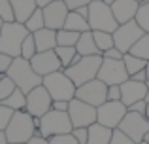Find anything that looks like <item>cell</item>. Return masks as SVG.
<instances>
[{
    "label": "cell",
    "mask_w": 149,
    "mask_h": 144,
    "mask_svg": "<svg viewBox=\"0 0 149 144\" xmlns=\"http://www.w3.org/2000/svg\"><path fill=\"white\" fill-rule=\"evenodd\" d=\"M15 89H17V85L13 84V80H11L10 76H6V74H4L2 80H0V103H2L4 99H8V97L15 91Z\"/></svg>",
    "instance_id": "obj_33"
},
{
    "label": "cell",
    "mask_w": 149,
    "mask_h": 144,
    "mask_svg": "<svg viewBox=\"0 0 149 144\" xmlns=\"http://www.w3.org/2000/svg\"><path fill=\"white\" fill-rule=\"evenodd\" d=\"M36 53H38V49H36L34 36H32V34H29V36L25 38V42H23V46H21V57H23V59H26V61H30Z\"/></svg>",
    "instance_id": "obj_31"
},
{
    "label": "cell",
    "mask_w": 149,
    "mask_h": 144,
    "mask_svg": "<svg viewBox=\"0 0 149 144\" xmlns=\"http://www.w3.org/2000/svg\"><path fill=\"white\" fill-rule=\"evenodd\" d=\"M8 144H11V142H8Z\"/></svg>",
    "instance_id": "obj_59"
},
{
    "label": "cell",
    "mask_w": 149,
    "mask_h": 144,
    "mask_svg": "<svg viewBox=\"0 0 149 144\" xmlns=\"http://www.w3.org/2000/svg\"><path fill=\"white\" fill-rule=\"evenodd\" d=\"M93 0H64V4L68 6V10L72 11V10H77V8H81V6H89Z\"/></svg>",
    "instance_id": "obj_40"
},
{
    "label": "cell",
    "mask_w": 149,
    "mask_h": 144,
    "mask_svg": "<svg viewBox=\"0 0 149 144\" xmlns=\"http://www.w3.org/2000/svg\"><path fill=\"white\" fill-rule=\"evenodd\" d=\"M2 76H4V74H0V80H2Z\"/></svg>",
    "instance_id": "obj_58"
},
{
    "label": "cell",
    "mask_w": 149,
    "mask_h": 144,
    "mask_svg": "<svg viewBox=\"0 0 149 144\" xmlns=\"http://www.w3.org/2000/svg\"><path fill=\"white\" fill-rule=\"evenodd\" d=\"M89 29L91 30H102V32L113 34L119 27L117 19L113 17L111 6L104 0H93L89 4Z\"/></svg>",
    "instance_id": "obj_5"
},
{
    "label": "cell",
    "mask_w": 149,
    "mask_h": 144,
    "mask_svg": "<svg viewBox=\"0 0 149 144\" xmlns=\"http://www.w3.org/2000/svg\"><path fill=\"white\" fill-rule=\"evenodd\" d=\"M11 8H13L15 21L25 25L30 15L38 10V4H36V0H11Z\"/></svg>",
    "instance_id": "obj_19"
},
{
    "label": "cell",
    "mask_w": 149,
    "mask_h": 144,
    "mask_svg": "<svg viewBox=\"0 0 149 144\" xmlns=\"http://www.w3.org/2000/svg\"><path fill=\"white\" fill-rule=\"evenodd\" d=\"M47 93L51 95L53 100H64V103H70L72 99H76V85L64 74V70H58L53 74H47L44 76V81H42Z\"/></svg>",
    "instance_id": "obj_6"
},
{
    "label": "cell",
    "mask_w": 149,
    "mask_h": 144,
    "mask_svg": "<svg viewBox=\"0 0 149 144\" xmlns=\"http://www.w3.org/2000/svg\"><path fill=\"white\" fill-rule=\"evenodd\" d=\"M13 114H15V112L11 110V108L4 106V104L0 103V131H6V127L10 125V122H11V118H13Z\"/></svg>",
    "instance_id": "obj_35"
},
{
    "label": "cell",
    "mask_w": 149,
    "mask_h": 144,
    "mask_svg": "<svg viewBox=\"0 0 149 144\" xmlns=\"http://www.w3.org/2000/svg\"><path fill=\"white\" fill-rule=\"evenodd\" d=\"M130 55L138 57V59H143V61H149V32H146L134 46H132Z\"/></svg>",
    "instance_id": "obj_26"
},
{
    "label": "cell",
    "mask_w": 149,
    "mask_h": 144,
    "mask_svg": "<svg viewBox=\"0 0 149 144\" xmlns=\"http://www.w3.org/2000/svg\"><path fill=\"white\" fill-rule=\"evenodd\" d=\"M38 127L34 123V118L29 114V112L21 110V112H15L13 118H11L10 125L6 127V138L8 142L11 144H26L30 138L36 135Z\"/></svg>",
    "instance_id": "obj_3"
},
{
    "label": "cell",
    "mask_w": 149,
    "mask_h": 144,
    "mask_svg": "<svg viewBox=\"0 0 149 144\" xmlns=\"http://www.w3.org/2000/svg\"><path fill=\"white\" fill-rule=\"evenodd\" d=\"M117 129L121 133H125L128 138H132L136 144H140L149 131V119L143 114H136V112H127V116L123 118V122L119 123Z\"/></svg>",
    "instance_id": "obj_11"
},
{
    "label": "cell",
    "mask_w": 149,
    "mask_h": 144,
    "mask_svg": "<svg viewBox=\"0 0 149 144\" xmlns=\"http://www.w3.org/2000/svg\"><path fill=\"white\" fill-rule=\"evenodd\" d=\"M74 131V125L70 122V116L68 112H58V110H51L47 114H44L40 118V125H38V131L36 135L44 138H49L51 137H57V135H70Z\"/></svg>",
    "instance_id": "obj_4"
},
{
    "label": "cell",
    "mask_w": 149,
    "mask_h": 144,
    "mask_svg": "<svg viewBox=\"0 0 149 144\" xmlns=\"http://www.w3.org/2000/svg\"><path fill=\"white\" fill-rule=\"evenodd\" d=\"M119 87H121V103L127 108L132 106L134 103H138V100H146V97H147V84L127 80Z\"/></svg>",
    "instance_id": "obj_17"
},
{
    "label": "cell",
    "mask_w": 149,
    "mask_h": 144,
    "mask_svg": "<svg viewBox=\"0 0 149 144\" xmlns=\"http://www.w3.org/2000/svg\"><path fill=\"white\" fill-rule=\"evenodd\" d=\"M0 144H8V138H6V133L0 131Z\"/></svg>",
    "instance_id": "obj_49"
},
{
    "label": "cell",
    "mask_w": 149,
    "mask_h": 144,
    "mask_svg": "<svg viewBox=\"0 0 149 144\" xmlns=\"http://www.w3.org/2000/svg\"><path fill=\"white\" fill-rule=\"evenodd\" d=\"M93 38H95V44H96V48L100 49V53H106L108 49L115 48V44H113V34H109V32L93 30Z\"/></svg>",
    "instance_id": "obj_27"
},
{
    "label": "cell",
    "mask_w": 149,
    "mask_h": 144,
    "mask_svg": "<svg viewBox=\"0 0 149 144\" xmlns=\"http://www.w3.org/2000/svg\"><path fill=\"white\" fill-rule=\"evenodd\" d=\"M143 142H147V144H149V131L146 133V137H143Z\"/></svg>",
    "instance_id": "obj_50"
},
{
    "label": "cell",
    "mask_w": 149,
    "mask_h": 144,
    "mask_svg": "<svg viewBox=\"0 0 149 144\" xmlns=\"http://www.w3.org/2000/svg\"><path fill=\"white\" fill-rule=\"evenodd\" d=\"M77 13L81 15V17H85V19H89V6H81V8H77Z\"/></svg>",
    "instance_id": "obj_47"
},
{
    "label": "cell",
    "mask_w": 149,
    "mask_h": 144,
    "mask_svg": "<svg viewBox=\"0 0 149 144\" xmlns=\"http://www.w3.org/2000/svg\"><path fill=\"white\" fill-rule=\"evenodd\" d=\"M81 34L76 32V30H66L61 29L57 30V46H66V48H76L77 40H79Z\"/></svg>",
    "instance_id": "obj_28"
},
{
    "label": "cell",
    "mask_w": 149,
    "mask_h": 144,
    "mask_svg": "<svg viewBox=\"0 0 149 144\" xmlns=\"http://www.w3.org/2000/svg\"><path fill=\"white\" fill-rule=\"evenodd\" d=\"M146 100L149 103V81H147V97H146Z\"/></svg>",
    "instance_id": "obj_53"
},
{
    "label": "cell",
    "mask_w": 149,
    "mask_h": 144,
    "mask_svg": "<svg viewBox=\"0 0 149 144\" xmlns=\"http://www.w3.org/2000/svg\"><path fill=\"white\" fill-rule=\"evenodd\" d=\"M146 108H147V100H138L132 106H128V112H136V114H143L146 116Z\"/></svg>",
    "instance_id": "obj_42"
},
{
    "label": "cell",
    "mask_w": 149,
    "mask_h": 144,
    "mask_svg": "<svg viewBox=\"0 0 149 144\" xmlns=\"http://www.w3.org/2000/svg\"><path fill=\"white\" fill-rule=\"evenodd\" d=\"M53 110H58V112H68V103L64 100H53Z\"/></svg>",
    "instance_id": "obj_45"
},
{
    "label": "cell",
    "mask_w": 149,
    "mask_h": 144,
    "mask_svg": "<svg viewBox=\"0 0 149 144\" xmlns=\"http://www.w3.org/2000/svg\"><path fill=\"white\" fill-rule=\"evenodd\" d=\"M34 42H36L38 51H51L57 48V30L53 29H40L32 34Z\"/></svg>",
    "instance_id": "obj_20"
},
{
    "label": "cell",
    "mask_w": 149,
    "mask_h": 144,
    "mask_svg": "<svg viewBox=\"0 0 149 144\" xmlns=\"http://www.w3.org/2000/svg\"><path fill=\"white\" fill-rule=\"evenodd\" d=\"M30 65H32L34 72L40 74L42 78L47 76V74L62 70V65H61V61H58L55 49H51V51H38L36 55L30 59Z\"/></svg>",
    "instance_id": "obj_16"
},
{
    "label": "cell",
    "mask_w": 149,
    "mask_h": 144,
    "mask_svg": "<svg viewBox=\"0 0 149 144\" xmlns=\"http://www.w3.org/2000/svg\"><path fill=\"white\" fill-rule=\"evenodd\" d=\"M146 118L149 119V103H147V108H146Z\"/></svg>",
    "instance_id": "obj_51"
},
{
    "label": "cell",
    "mask_w": 149,
    "mask_h": 144,
    "mask_svg": "<svg viewBox=\"0 0 149 144\" xmlns=\"http://www.w3.org/2000/svg\"><path fill=\"white\" fill-rule=\"evenodd\" d=\"M130 80L140 81V84H147V72L146 70H140V72H136L134 76H130Z\"/></svg>",
    "instance_id": "obj_44"
},
{
    "label": "cell",
    "mask_w": 149,
    "mask_h": 144,
    "mask_svg": "<svg viewBox=\"0 0 149 144\" xmlns=\"http://www.w3.org/2000/svg\"><path fill=\"white\" fill-rule=\"evenodd\" d=\"M44 10V21H45V29H53V30H61L64 29L66 17H68L70 10L64 4V0H58V2L47 4Z\"/></svg>",
    "instance_id": "obj_15"
},
{
    "label": "cell",
    "mask_w": 149,
    "mask_h": 144,
    "mask_svg": "<svg viewBox=\"0 0 149 144\" xmlns=\"http://www.w3.org/2000/svg\"><path fill=\"white\" fill-rule=\"evenodd\" d=\"M29 30L23 23L11 21L4 23L2 30H0V53H6L10 57H21V46L25 38L29 36Z\"/></svg>",
    "instance_id": "obj_2"
},
{
    "label": "cell",
    "mask_w": 149,
    "mask_h": 144,
    "mask_svg": "<svg viewBox=\"0 0 149 144\" xmlns=\"http://www.w3.org/2000/svg\"><path fill=\"white\" fill-rule=\"evenodd\" d=\"M96 78L100 81H104L106 85H121L127 80H130L123 59L117 61V59H104V57H102V65Z\"/></svg>",
    "instance_id": "obj_10"
},
{
    "label": "cell",
    "mask_w": 149,
    "mask_h": 144,
    "mask_svg": "<svg viewBox=\"0 0 149 144\" xmlns=\"http://www.w3.org/2000/svg\"><path fill=\"white\" fill-rule=\"evenodd\" d=\"M143 34H146V30L136 23V19H132V21L123 23V25L117 27V30L113 32V44H115V48L119 49L123 55H127L132 49V46H134Z\"/></svg>",
    "instance_id": "obj_8"
},
{
    "label": "cell",
    "mask_w": 149,
    "mask_h": 144,
    "mask_svg": "<svg viewBox=\"0 0 149 144\" xmlns=\"http://www.w3.org/2000/svg\"><path fill=\"white\" fill-rule=\"evenodd\" d=\"M109 144H136L132 138H128L125 133H121L119 129H115L113 131V137H111V142Z\"/></svg>",
    "instance_id": "obj_37"
},
{
    "label": "cell",
    "mask_w": 149,
    "mask_h": 144,
    "mask_svg": "<svg viewBox=\"0 0 149 144\" xmlns=\"http://www.w3.org/2000/svg\"><path fill=\"white\" fill-rule=\"evenodd\" d=\"M64 29L66 30H76V32H87L89 29V21L85 17H81L79 13H77L76 10H72L68 13V17H66V23H64Z\"/></svg>",
    "instance_id": "obj_24"
},
{
    "label": "cell",
    "mask_w": 149,
    "mask_h": 144,
    "mask_svg": "<svg viewBox=\"0 0 149 144\" xmlns=\"http://www.w3.org/2000/svg\"><path fill=\"white\" fill-rule=\"evenodd\" d=\"M51 106H53V99H51V95L44 85H38L30 93H26L25 112H29L32 118H42L44 114H47L51 110Z\"/></svg>",
    "instance_id": "obj_13"
},
{
    "label": "cell",
    "mask_w": 149,
    "mask_h": 144,
    "mask_svg": "<svg viewBox=\"0 0 149 144\" xmlns=\"http://www.w3.org/2000/svg\"><path fill=\"white\" fill-rule=\"evenodd\" d=\"M76 51L79 57H91V55H102L100 49L96 48L95 38H93V30H87V32H81L79 40L76 44Z\"/></svg>",
    "instance_id": "obj_22"
},
{
    "label": "cell",
    "mask_w": 149,
    "mask_h": 144,
    "mask_svg": "<svg viewBox=\"0 0 149 144\" xmlns=\"http://www.w3.org/2000/svg\"><path fill=\"white\" fill-rule=\"evenodd\" d=\"M6 76H10L13 80V84L17 85V89H21L23 93H30L34 87L42 85V81H44V78L40 74L34 72L30 61L23 59V57H15Z\"/></svg>",
    "instance_id": "obj_1"
},
{
    "label": "cell",
    "mask_w": 149,
    "mask_h": 144,
    "mask_svg": "<svg viewBox=\"0 0 149 144\" xmlns=\"http://www.w3.org/2000/svg\"><path fill=\"white\" fill-rule=\"evenodd\" d=\"M53 2H58V0H36L38 8H45L47 4H53Z\"/></svg>",
    "instance_id": "obj_48"
},
{
    "label": "cell",
    "mask_w": 149,
    "mask_h": 144,
    "mask_svg": "<svg viewBox=\"0 0 149 144\" xmlns=\"http://www.w3.org/2000/svg\"><path fill=\"white\" fill-rule=\"evenodd\" d=\"M128 108L125 106L121 100H106L96 108V122L100 125H106L109 129H117L123 118L127 116Z\"/></svg>",
    "instance_id": "obj_9"
},
{
    "label": "cell",
    "mask_w": 149,
    "mask_h": 144,
    "mask_svg": "<svg viewBox=\"0 0 149 144\" xmlns=\"http://www.w3.org/2000/svg\"><path fill=\"white\" fill-rule=\"evenodd\" d=\"M72 137L77 140V144H87L89 140V129L87 127H76L72 131Z\"/></svg>",
    "instance_id": "obj_36"
},
{
    "label": "cell",
    "mask_w": 149,
    "mask_h": 144,
    "mask_svg": "<svg viewBox=\"0 0 149 144\" xmlns=\"http://www.w3.org/2000/svg\"><path fill=\"white\" fill-rule=\"evenodd\" d=\"M2 104H4V106H8V108H11L13 112L25 110V108H26V93H23L21 89H15L8 99L2 100Z\"/></svg>",
    "instance_id": "obj_25"
},
{
    "label": "cell",
    "mask_w": 149,
    "mask_h": 144,
    "mask_svg": "<svg viewBox=\"0 0 149 144\" xmlns=\"http://www.w3.org/2000/svg\"><path fill=\"white\" fill-rule=\"evenodd\" d=\"M49 144H77V140L70 135H57V137H51L49 138Z\"/></svg>",
    "instance_id": "obj_38"
},
{
    "label": "cell",
    "mask_w": 149,
    "mask_h": 144,
    "mask_svg": "<svg viewBox=\"0 0 149 144\" xmlns=\"http://www.w3.org/2000/svg\"><path fill=\"white\" fill-rule=\"evenodd\" d=\"M87 129H89L87 144H109L111 142V137H113V131H115V129H109L106 125H100L98 122L89 125Z\"/></svg>",
    "instance_id": "obj_21"
},
{
    "label": "cell",
    "mask_w": 149,
    "mask_h": 144,
    "mask_svg": "<svg viewBox=\"0 0 149 144\" xmlns=\"http://www.w3.org/2000/svg\"><path fill=\"white\" fill-rule=\"evenodd\" d=\"M11 63H13V57L6 55V53H0V74H6L10 70Z\"/></svg>",
    "instance_id": "obj_39"
},
{
    "label": "cell",
    "mask_w": 149,
    "mask_h": 144,
    "mask_svg": "<svg viewBox=\"0 0 149 144\" xmlns=\"http://www.w3.org/2000/svg\"><path fill=\"white\" fill-rule=\"evenodd\" d=\"M140 144H147V142H143V140H142V142H140Z\"/></svg>",
    "instance_id": "obj_57"
},
{
    "label": "cell",
    "mask_w": 149,
    "mask_h": 144,
    "mask_svg": "<svg viewBox=\"0 0 149 144\" xmlns=\"http://www.w3.org/2000/svg\"><path fill=\"white\" fill-rule=\"evenodd\" d=\"M55 53H57L58 61H61V65H62V70H66L68 67H72L74 63H77V61L81 59V57L77 55L76 48H66V46H57V48H55Z\"/></svg>",
    "instance_id": "obj_23"
},
{
    "label": "cell",
    "mask_w": 149,
    "mask_h": 144,
    "mask_svg": "<svg viewBox=\"0 0 149 144\" xmlns=\"http://www.w3.org/2000/svg\"><path fill=\"white\" fill-rule=\"evenodd\" d=\"M138 8H140V4L136 2V0H115V2L111 4L113 17L117 19V23H119V25L136 19Z\"/></svg>",
    "instance_id": "obj_18"
},
{
    "label": "cell",
    "mask_w": 149,
    "mask_h": 144,
    "mask_svg": "<svg viewBox=\"0 0 149 144\" xmlns=\"http://www.w3.org/2000/svg\"><path fill=\"white\" fill-rule=\"evenodd\" d=\"M102 57H104V59H117V61H119V59H123L125 55L117 48H111V49H108L106 53H102Z\"/></svg>",
    "instance_id": "obj_43"
},
{
    "label": "cell",
    "mask_w": 149,
    "mask_h": 144,
    "mask_svg": "<svg viewBox=\"0 0 149 144\" xmlns=\"http://www.w3.org/2000/svg\"><path fill=\"white\" fill-rule=\"evenodd\" d=\"M136 2H138V4H143V2H147V0H136Z\"/></svg>",
    "instance_id": "obj_56"
},
{
    "label": "cell",
    "mask_w": 149,
    "mask_h": 144,
    "mask_svg": "<svg viewBox=\"0 0 149 144\" xmlns=\"http://www.w3.org/2000/svg\"><path fill=\"white\" fill-rule=\"evenodd\" d=\"M108 100H121V87L119 85H108Z\"/></svg>",
    "instance_id": "obj_41"
},
{
    "label": "cell",
    "mask_w": 149,
    "mask_h": 144,
    "mask_svg": "<svg viewBox=\"0 0 149 144\" xmlns=\"http://www.w3.org/2000/svg\"><path fill=\"white\" fill-rule=\"evenodd\" d=\"M136 23H138L146 32H149V0L143 2V4H140L138 13H136Z\"/></svg>",
    "instance_id": "obj_32"
},
{
    "label": "cell",
    "mask_w": 149,
    "mask_h": 144,
    "mask_svg": "<svg viewBox=\"0 0 149 144\" xmlns=\"http://www.w3.org/2000/svg\"><path fill=\"white\" fill-rule=\"evenodd\" d=\"M2 25H4V21H2V17H0V30H2Z\"/></svg>",
    "instance_id": "obj_55"
},
{
    "label": "cell",
    "mask_w": 149,
    "mask_h": 144,
    "mask_svg": "<svg viewBox=\"0 0 149 144\" xmlns=\"http://www.w3.org/2000/svg\"><path fill=\"white\" fill-rule=\"evenodd\" d=\"M0 17L4 23L15 21L13 17V8H11V0H0Z\"/></svg>",
    "instance_id": "obj_34"
},
{
    "label": "cell",
    "mask_w": 149,
    "mask_h": 144,
    "mask_svg": "<svg viewBox=\"0 0 149 144\" xmlns=\"http://www.w3.org/2000/svg\"><path fill=\"white\" fill-rule=\"evenodd\" d=\"M123 63H125V67H127V72H128V76H134L136 72H140V70H146V67H147V61H143V59H138V57L130 55V53H127V55L123 57Z\"/></svg>",
    "instance_id": "obj_29"
},
{
    "label": "cell",
    "mask_w": 149,
    "mask_h": 144,
    "mask_svg": "<svg viewBox=\"0 0 149 144\" xmlns=\"http://www.w3.org/2000/svg\"><path fill=\"white\" fill-rule=\"evenodd\" d=\"M146 72H147V81H149V61H147V67H146Z\"/></svg>",
    "instance_id": "obj_52"
},
{
    "label": "cell",
    "mask_w": 149,
    "mask_h": 144,
    "mask_svg": "<svg viewBox=\"0 0 149 144\" xmlns=\"http://www.w3.org/2000/svg\"><path fill=\"white\" fill-rule=\"evenodd\" d=\"M100 65H102V55H91V57H81L77 63H74L72 67H68L64 70V74L74 81L76 87L87 84V81L95 80L98 76L100 70Z\"/></svg>",
    "instance_id": "obj_7"
},
{
    "label": "cell",
    "mask_w": 149,
    "mask_h": 144,
    "mask_svg": "<svg viewBox=\"0 0 149 144\" xmlns=\"http://www.w3.org/2000/svg\"><path fill=\"white\" fill-rule=\"evenodd\" d=\"M104 2H106V4H109V6H111V4L115 2V0H104Z\"/></svg>",
    "instance_id": "obj_54"
},
{
    "label": "cell",
    "mask_w": 149,
    "mask_h": 144,
    "mask_svg": "<svg viewBox=\"0 0 149 144\" xmlns=\"http://www.w3.org/2000/svg\"><path fill=\"white\" fill-rule=\"evenodd\" d=\"M26 144H49L47 138H44V137H40V135H34L32 138H30Z\"/></svg>",
    "instance_id": "obj_46"
},
{
    "label": "cell",
    "mask_w": 149,
    "mask_h": 144,
    "mask_svg": "<svg viewBox=\"0 0 149 144\" xmlns=\"http://www.w3.org/2000/svg\"><path fill=\"white\" fill-rule=\"evenodd\" d=\"M68 116L74 129L76 127H89L96 123V108L79 99H72L68 103Z\"/></svg>",
    "instance_id": "obj_14"
},
{
    "label": "cell",
    "mask_w": 149,
    "mask_h": 144,
    "mask_svg": "<svg viewBox=\"0 0 149 144\" xmlns=\"http://www.w3.org/2000/svg\"><path fill=\"white\" fill-rule=\"evenodd\" d=\"M25 27H26V30H29L30 34H34L36 30H40V29H45L44 10H42V8H38V10H36V11H34V13L29 17V21L25 23Z\"/></svg>",
    "instance_id": "obj_30"
},
{
    "label": "cell",
    "mask_w": 149,
    "mask_h": 144,
    "mask_svg": "<svg viewBox=\"0 0 149 144\" xmlns=\"http://www.w3.org/2000/svg\"><path fill=\"white\" fill-rule=\"evenodd\" d=\"M76 99L98 108L100 104H104L108 100V85L104 81H100L98 78H95V80L87 81V84L79 85L76 89Z\"/></svg>",
    "instance_id": "obj_12"
}]
</instances>
